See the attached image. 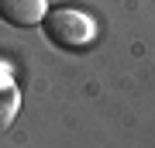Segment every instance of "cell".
Masks as SVG:
<instances>
[{"mask_svg": "<svg viewBox=\"0 0 155 148\" xmlns=\"http://www.w3.org/2000/svg\"><path fill=\"white\" fill-rule=\"evenodd\" d=\"M41 31L45 38L59 48H69V52H79V48H90L97 38V21L90 17L86 11L72 4H62V7H48L41 21Z\"/></svg>", "mask_w": 155, "mask_h": 148, "instance_id": "obj_1", "label": "cell"}, {"mask_svg": "<svg viewBox=\"0 0 155 148\" xmlns=\"http://www.w3.org/2000/svg\"><path fill=\"white\" fill-rule=\"evenodd\" d=\"M48 14V0H0V21L11 28H35Z\"/></svg>", "mask_w": 155, "mask_h": 148, "instance_id": "obj_2", "label": "cell"}, {"mask_svg": "<svg viewBox=\"0 0 155 148\" xmlns=\"http://www.w3.org/2000/svg\"><path fill=\"white\" fill-rule=\"evenodd\" d=\"M17 110H21V90H17V83L11 79V72L0 62V131H7L14 124Z\"/></svg>", "mask_w": 155, "mask_h": 148, "instance_id": "obj_3", "label": "cell"}]
</instances>
